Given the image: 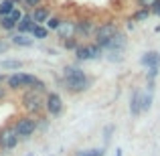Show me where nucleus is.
<instances>
[{
  "mask_svg": "<svg viewBox=\"0 0 160 156\" xmlns=\"http://www.w3.org/2000/svg\"><path fill=\"white\" fill-rule=\"evenodd\" d=\"M57 83L69 95H79L85 93L93 85V77H89L79 65H65L61 71V77H57Z\"/></svg>",
  "mask_w": 160,
  "mask_h": 156,
  "instance_id": "obj_1",
  "label": "nucleus"
},
{
  "mask_svg": "<svg viewBox=\"0 0 160 156\" xmlns=\"http://www.w3.org/2000/svg\"><path fill=\"white\" fill-rule=\"evenodd\" d=\"M18 105L22 108L24 113L39 118L45 113V93L35 91V89H22L18 93Z\"/></svg>",
  "mask_w": 160,
  "mask_h": 156,
  "instance_id": "obj_2",
  "label": "nucleus"
},
{
  "mask_svg": "<svg viewBox=\"0 0 160 156\" xmlns=\"http://www.w3.org/2000/svg\"><path fill=\"white\" fill-rule=\"evenodd\" d=\"M12 126H14L20 142L31 140V138L39 132V118L31 116V113H20V116H16L14 120H12Z\"/></svg>",
  "mask_w": 160,
  "mask_h": 156,
  "instance_id": "obj_3",
  "label": "nucleus"
},
{
  "mask_svg": "<svg viewBox=\"0 0 160 156\" xmlns=\"http://www.w3.org/2000/svg\"><path fill=\"white\" fill-rule=\"evenodd\" d=\"M37 77H39V75L27 73V71H12V73H8L4 85L8 87L10 93H20L22 89H31L32 83L37 81Z\"/></svg>",
  "mask_w": 160,
  "mask_h": 156,
  "instance_id": "obj_4",
  "label": "nucleus"
},
{
  "mask_svg": "<svg viewBox=\"0 0 160 156\" xmlns=\"http://www.w3.org/2000/svg\"><path fill=\"white\" fill-rule=\"evenodd\" d=\"M20 144V138L16 134L12 122H6V124L0 126V152L2 154H10L12 150H16Z\"/></svg>",
  "mask_w": 160,
  "mask_h": 156,
  "instance_id": "obj_5",
  "label": "nucleus"
},
{
  "mask_svg": "<svg viewBox=\"0 0 160 156\" xmlns=\"http://www.w3.org/2000/svg\"><path fill=\"white\" fill-rule=\"evenodd\" d=\"M73 53H75L77 63H85V61H95V59H102L106 51H103L98 43H93V41H85V43L81 41V45H79Z\"/></svg>",
  "mask_w": 160,
  "mask_h": 156,
  "instance_id": "obj_6",
  "label": "nucleus"
},
{
  "mask_svg": "<svg viewBox=\"0 0 160 156\" xmlns=\"http://www.w3.org/2000/svg\"><path fill=\"white\" fill-rule=\"evenodd\" d=\"M120 31L122 28H120V23H118V20H103V23H98V28H95V33H93V43H98L99 47L103 49V45Z\"/></svg>",
  "mask_w": 160,
  "mask_h": 156,
  "instance_id": "obj_7",
  "label": "nucleus"
},
{
  "mask_svg": "<svg viewBox=\"0 0 160 156\" xmlns=\"http://www.w3.org/2000/svg\"><path fill=\"white\" fill-rule=\"evenodd\" d=\"M98 28V20L93 16H81V18H75V37L79 41L83 39H93V33Z\"/></svg>",
  "mask_w": 160,
  "mask_h": 156,
  "instance_id": "obj_8",
  "label": "nucleus"
},
{
  "mask_svg": "<svg viewBox=\"0 0 160 156\" xmlns=\"http://www.w3.org/2000/svg\"><path fill=\"white\" fill-rule=\"evenodd\" d=\"M65 109V102H63L59 91H47L45 93V113L49 118H59Z\"/></svg>",
  "mask_w": 160,
  "mask_h": 156,
  "instance_id": "obj_9",
  "label": "nucleus"
},
{
  "mask_svg": "<svg viewBox=\"0 0 160 156\" xmlns=\"http://www.w3.org/2000/svg\"><path fill=\"white\" fill-rule=\"evenodd\" d=\"M28 14H31V18H32V23L35 24H45L49 20V16L53 14V8L49 6V4H41V6H35L32 10H28Z\"/></svg>",
  "mask_w": 160,
  "mask_h": 156,
  "instance_id": "obj_10",
  "label": "nucleus"
},
{
  "mask_svg": "<svg viewBox=\"0 0 160 156\" xmlns=\"http://www.w3.org/2000/svg\"><path fill=\"white\" fill-rule=\"evenodd\" d=\"M126 45H128V37H126L124 31H120V33H116L106 45H103V51H106V53L108 51H122V53H124Z\"/></svg>",
  "mask_w": 160,
  "mask_h": 156,
  "instance_id": "obj_11",
  "label": "nucleus"
},
{
  "mask_svg": "<svg viewBox=\"0 0 160 156\" xmlns=\"http://www.w3.org/2000/svg\"><path fill=\"white\" fill-rule=\"evenodd\" d=\"M57 39H67V37H75V18H65L61 23V27L57 28Z\"/></svg>",
  "mask_w": 160,
  "mask_h": 156,
  "instance_id": "obj_12",
  "label": "nucleus"
},
{
  "mask_svg": "<svg viewBox=\"0 0 160 156\" xmlns=\"http://www.w3.org/2000/svg\"><path fill=\"white\" fill-rule=\"evenodd\" d=\"M10 45L20 47V49H28V47L35 45V39H32L31 35H24V33H14V35L10 37Z\"/></svg>",
  "mask_w": 160,
  "mask_h": 156,
  "instance_id": "obj_13",
  "label": "nucleus"
},
{
  "mask_svg": "<svg viewBox=\"0 0 160 156\" xmlns=\"http://www.w3.org/2000/svg\"><path fill=\"white\" fill-rule=\"evenodd\" d=\"M130 113L134 118L142 113V89H134L130 95Z\"/></svg>",
  "mask_w": 160,
  "mask_h": 156,
  "instance_id": "obj_14",
  "label": "nucleus"
},
{
  "mask_svg": "<svg viewBox=\"0 0 160 156\" xmlns=\"http://www.w3.org/2000/svg\"><path fill=\"white\" fill-rule=\"evenodd\" d=\"M140 65L142 67H160V51H146L140 57Z\"/></svg>",
  "mask_w": 160,
  "mask_h": 156,
  "instance_id": "obj_15",
  "label": "nucleus"
},
{
  "mask_svg": "<svg viewBox=\"0 0 160 156\" xmlns=\"http://www.w3.org/2000/svg\"><path fill=\"white\" fill-rule=\"evenodd\" d=\"M32 27H35V23H32L31 14H28V12H24V16L18 20V24H16V31L14 33H24V35H31Z\"/></svg>",
  "mask_w": 160,
  "mask_h": 156,
  "instance_id": "obj_16",
  "label": "nucleus"
},
{
  "mask_svg": "<svg viewBox=\"0 0 160 156\" xmlns=\"http://www.w3.org/2000/svg\"><path fill=\"white\" fill-rule=\"evenodd\" d=\"M0 67H2V71H20L24 67V63L20 59H2Z\"/></svg>",
  "mask_w": 160,
  "mask_h": 156,
  "instance_id": "obj_17",
  "label": "nucleus"
},
{
  "mask_svg": "<svg viewBox=\"0 0 160 156\" xmlns=\"http://www.w3.org/2000/svg\"><path fill=\"white\" fill-rule=\"evenodd\" d=\"M150 16H152L150 8H136V10L132 12V16H130V20H132V23H144Z\"/></svg>",
  "mask_w": 160,
  "mask_h": 156,
  "instance_id": "obj_18",
  "label": "nucleus"
},
{
  "mask_svg": "<svg viewBox=\"0 0 160 156\" xmlns=\"http://www.w3.org/2000/svg\"><path fill=\"white\" fill-rule=\"evenodd\" d=\"M59 45H61L63 51H71V53H73L75 49L81 45V41H79L77 37H67V39H61V41H59Z\"/></svg>",
  "mask_w": 160,
  "mask_h": 156,
  "instance_id": "obj_19",
  "label": "nucleus"
},
{
  "mask_svg": "<svg viewBox=\"0 0 160 156\" xmlns=\"http://www.w3.org/2000/svg\"><path fill=\"white\" fill-rule=\"evenodd\" d=\"M49 33H51V31H49L45 24H35V27H32V31H31V37L35 41H45L49 37Z\"/></svg>",
  "mask_w": 160,
  "mask_h": 156,
  "instance_id": "obj_20",
  "label": "nucleus"
},
{
  "mask_svg": "<svg viewBox=\"0 0 160 156\" xmlns=\"http://www.w3.org/2000/svg\"><path fill=\"white\" fill-rule=\"evenodd\" d=\"M63 20H65V16H61V14H55V12H53V14L49 16V20L45 23V27H47L51 33H55L59 27H61V23H63Z\"/></svg>",
  "mask_w": 160,
  "mask_h": 156,
  "instance_id": "obj_21",
  "label": "nucleus"
},
{
  "mask_svg": "<svg viewBox=\"0 0 160 156\" xmlns=\"http://www.w3.org/2000/svg\"><path fill=\"white\" fill-rule=\"evenodd\" d=\"M0 31H4V33H14L16 31V23L10 18V16H0Z\"/></svg>",
  "mask_w": 160,
  "mask_h": 156,
  "instance_id": "obj_22",
  "label": "nucleus"
},
{
  "mask_svg": "<svg viewBox=\"0 0 160 156\" xmlns=\"http://www.w3.org/2000/svg\"><path fill=\"white\" fill-rule=\"evenodd\" d=\"M152 103H154V93L152 91H142V113L150 112Z\"/></svg>",
  "mask_w": 160,
  "mask_h": 156,
  "instance_id": "obj_23",
  "label": "nucleus"
},
{
  "mask_svg": "<svg viewBox=\"0 0 160 156\" xmlns=\"http://www.w3.org/2000/svg\"><path fill=\"white\" fill-rule=\"evenodd\" d=\"M75 156H106V146H102V148H89V150H77Z\"/></svg>",
  "mask_w": 160,
  "mask_h": 156,
  "instance_id": "obj_24",
  "label": "nucleus"
},
{
  "mask_svg": "<svg viewBox=\"0 0 160 156\" xmlns=\"http://www.w3.org/2000/svg\"><path fill=\"white\" fill-rule=\"evenodd\" d=\"M113 132H116V126L113 124H108V126H103V130H102V138H103V144H109V140L113 138Z\"/></svg>",
  "mask_w": 160,
  "mask_h": 156,
  "instance_id": "obj_25",
  "label": "nucleus"
},
{
  "mask_svg": "<svg viewBox=\"0 0 160 156\" xmlns=\"http://www.w3.org/2000/svg\"><path fill=\"white\" fill-rule=\"evenodd\" d=\"M12 8H14V2H12V0H0V16L10 14Z\"/></svg>",
  "mask_w": 160,
  "mask_h": 156,
  "instance_id": "obj_26",
  "label": "nucleus"
},
{
  "mask_svg": "<svg viewBox=\"0 0 160 156\" xmlns=\"http://www.w3.org/2000/svg\"><path fill=\"white\" fill-rule=\"evenodd\" d=\"M43 2H45V0H22V6H20V8H22L24 12H28V10H32L35 6H41Z\"/></svg>",
  "mask_w": 160,
  "mask_h": 156,
  "instance_id": "obj_27",
  "label": "nucleus"
},
{
  "mask_svg": "<svg viewBox=\"0 0 160 156\" xmlns=\"http://www.w3.org/2000/svg\"><path fill=\"white\" fill-rule=\"evenodd\" d=\"M8 16H10V18L14 20L16 24H18V20H20V18H22V16H24V10H22V8H20V6H14V8H12V12H10V14H8Z\"/></svg>",
  "mask_w": 160,
  "mask_h": 156,
  "instance_id": "obj_28",
  "label": "nucleus"
},
{
  "mask_svg": "<svg viewBox=\"0 0 160 156\" xmlns=\"http://www.w3.org/2000/svg\"><path fill=\"white\" fill-rule=\"evenodd\" d=\"M158 73H160V67H148V71H146V81H148V79H154V81H156Z\"/></svg>",
  "mask_w": 160,
  "mask_h": 156,
  "instance_id": "obj_29",
  "label": "nucleus"
},
{
  "mask_svg": "<svg viewBox=\"0 0 160 156\" xmlns=\"http://www.w3.org/2000/svg\"><path fill=\"white\" fill-rule=\"evenodd\" d=\"M158 0H136V8H152Z\"/></svg>",
  "mask_w": 160,
  "mask_h": 156,
  "instance_id": "obj_30",
  "label": "nucleus"
},
{
  "mask_svg": "<svg viewBox=\"0 0 160 156\" xmlns=\"http://www.w3.org/2000/svg\"><path fill=\"white\" fill-rule=\"evenodd\" d=\"M108 61H112V63L122 61V51H108Z\"/></svg>",
  "mask_w": 160,
  "mask_h": 156,
  "instance_id": "obj_31",
  "label": "nucleus"
},
{
  "mask_svg": "<svg viewBox=\"0 0 160 156\" xmlns=\"http://www.w3.org/2000/svg\"><path fill=\"white\" fill-rule=\"evenodd\" d=\"M8 98H10V91H8V87H6V85H0V103L6 102Z\"/></svg>",
  "mask_w": 160,
  "mask_h": 156,
  "instance_id": "obj_32",
  "label": "nucleus"
},
{
  "mask_svg": "<svg viewBox=\"0 0 160 156\" xmlns=\"http://www.w3.org/2000/svg\"><path fill=\"white\" fill-rule=\"evenodd\" d=\"M150 12H152V14H154V16H160V0H158V2H156V4H154V6H152V8H150Z\"/></svg>",
  "mask_w": 160,
  "mask_h": 156,
  "instance_id": "obj_33",
  "label": "nucleus"
},
{
  "mask_svg": "<svg viewBox=\"0 0 160 156\" xmlns=\"http://www.w3.org/2000/svg\"><path fill=\"white\" fill-rule=\"evenodd\" d=\"M6 51H8V43L0 39V55H2V53H6Z\"/></svg>",
  "mask_w": 160,
  "mask_h": 156,
  "instance_id": "obj_34",
  "label": "nucleus"
},
{
  "mask_svg": "<svg viewBox=\"0 0 160 156\" xmlns=\"http://www.w3.org/2000/svg\"><path fill=\"white\" fill-rule=\"evenodd\" d=\"M6 77H8V73L0 71V85H4V83H6Z\"/></svg>",
  "mask_w": 160,
  "mask_h": 156,
  "instance_id": "obj_35",
  "label": "nucleus"
},
{
  "mask_svg": "<svg viewBox=\"0 0 160 156\" xmlns=\"http://www.w3.org/2000/svg\"><path fill=\"white\" fill-rule=\"evenodd\" d=\"M116 156H124V150H122V148H116Z\"/></svg>",
  "mask_w": 160,
  "mask_h": 156,
  "instance_id": "obj_36",
  "label": "nucleus"
},
{
  "mask_svg": "<svg viewBox=\"0 0 160 156\" xmlns=\"http://www.w3.org/2000/svg\"><path fill=\"white\" fill-rule=\"evenodd\" d=\"M14 2V6H22V0H12Z\"/></svg>",
  "mask_w": 160,
  "mask_h": 156,
  "instance_id": "obj_37",
  "label": "nucleus"
},
{
  "mask_svg": "<svg viewBox=\"0 0 160 156\" xmlns=\"http://www.w3.org/2000/svg\"><path fill=\"white\" fill-rule=\"evenodd\" d=\"M27 156H35V152H28V154H27Z\"/></svg>",
  "mask_w": 160,
  "mask_h": 156,
  "instance_id": "obj_38",
  "label": "nucleus"
},
{
  "mask_svg": "<svg viewBox=\"0 0 160 156\" xmlns=\"http://www.w3.org/2000/svg\"><path fill=\"white\" fill-rule=\"evenodd\" d=\"M51 156H55V154H51Z\"/></svg>",
  "mask_w": 160,
  "mask_h": 156,
  "instance_id": "obj_39",
  "label": "nucleus"
},
{
  "mask_svg": "<svg viewBox=\"0 0 160 156\" xmlns=\"http://www.w3.org/2000/svg\"><path fill=\"white\" fill-rule=\"evenodd\" d=\"M0 156H2V154H0Z\"/></svg>",
  "mask_w": 160,
  "mask_h": 156,
  "instance_id": "obj_40",
  "label": "nucleus"
}]
</instances>
